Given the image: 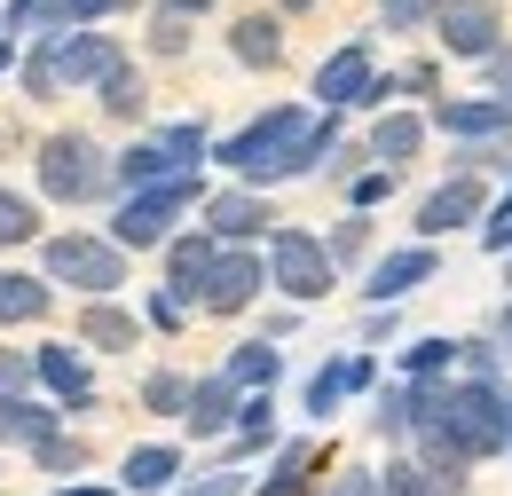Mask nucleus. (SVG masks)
Here are the masks:
<instances>
[{
    "instance_id": "obj_28",
    "label": "nucleus",
    "mask_w": 512,
    "mask_h": 496,
    "mask_svg": "<svg viewBox=\"0 0 512 496\" xmlns=\"http://www.w3.org/2000/svg\"><path fill=\"white\" fill-rule=\"evenodd\" d=\"M457 355H465L457 339H418V347H402V378H410V386H418V378H442Z\"/></svg>"
},
{
    "instance_id": "obj_47",
    "label": "nucleus",
    "mask_w": 512,
    "mask_h": 496,
    "mask_svg": "<svg viewBox=\"0 0 512 496\" xmlns=\"http://www.w3.org/2000/svg\"><path fill=\"white\" fill-rule=\"evenodd\" d=\"M0 71H8V48H0Z\"/></svg>"
},
{
    "instance_id": "obj_36",
    "label": "nucleus",
    "mask_w": 512,
    "mask_h": 496,
    "mask_svg": "<svg viewBox=\"0 0 512 496\" xmlns=\"http://www.w3.org/2000/svg\"><path fill=\"white\" fill-rule=\"evenodd\" d=\"M182 496H245V473H237V465H221V473H205V481H190Z\"/></svg>"
},
{
    "instance_id": "obj_33",
    "label": "nucleus",
    "mask_w": 512,
    "mask_h": 496,
    "mask_svg": "<svg viewBox=\"0 0 512 496\" xmlns=\"http://www.w3.org/2000/svg\"><path fill=\"white\" fill-rule=\"evenodd\" d=\"M32 229H40V213H32L16 189H0V245H24Z\"/></svg>"
},
{
    "instance_id": "obj_35",
    "label": "nucleus",
    "mask_w": 512,
    "mask_h": 496,
    "mask_svg": "<svg viewBox=\"0 0 512 496\" xmlns=\"http://www.w3.org/2000/svg\"><path fill=\"white\" fill-rule=\"evenodd\" d=\"M32 457H40V473H71V465H79L87 449H79V441H71V434H56V441H48V449H32Z\"/></svg>"
},
{
    "instance_id": "obj_42",
    "label": "nucleus",
    "mask_w": 512,
    "mask_h": 496,
    "mask_svg": "<svg viewBox=\"0 0 512 496\" xmlns=\"http://www.w3.org/2000/svg\"><path fill=\"white\" fill-rule=\"evenodd\" d=\"M386 189H394V174H363V182H355V213H363V205H379Z\"/></svg>"
},
{
    "instance_id": "obj_7",
    "label": "nucleus",
    "mask_w": 512,
    "mask_h": 496,
    "mask_svg": "<svg viewBox=\"0 0 512 496\" xmlns=\"http://www.w3.org/2000/svg\"><path fill=\"white\" fill-rule=\"evenodd\" d=\"M268 284L308 308V300L331 292V252H323L308 229H276V245H268Z\"/></svg>"
},
{
    "instance_id": "obj_38",
    "label": "nucleus",
    "mask_w": 512,
    "mask_h": 496,
    "mask_svg": "<svg viewBox=\"0 0 512 496\" xmlns=\"http://www.w3.org/2000/svg\"><path fill=\"white\" fill-rule=\"evenodd\" d=\"M24 378H40V371H32L24 355H8V347H0V394H24Z\"/></svg>"
},
{
    "instance_id": "obj_10",
    "label": "nucleus",
    "mask_w": 512,
    "mask_h": 496,
    "mask_svg": "<svg viewBox=\"0 0 512 496\" xmlns=\"http://www.w3.org/2000/svg\"><path fill=\"white\" fill-rule=\"evenodd\" d=\"M505 24H497V0H449L442 8V48L449 56H473V63H489L505 40H497Z\"/></svg>"
},
{
    "instance_id": "obj_27",
    "label": "nucleus",
    "mask_w": 512,
    "mask_h": 496,
    "mask_svg": "<svg viewBox=\"0 0 512 496\" xmlns=\"http://www.w3.org/2000/svg\"><path fill=\"white\" fill-rule=\"evenodd\" d=\"M229 48H237V63H253V71H268V63L284 56V40H276V16H245V24L229 32Z\"/></svg>"
},
{
    "instance_id": "obj_5",
    "label": "nucleus",
    "mask_w": 512,
    "mask_h": 496,
    "mask_svg": "<svg viewBox=\"0 0 512 496\" xmlns=\"http://www.w3.org/2000/svg\"><path fill=\"white\" fill-rule=\"evenodd\" d=\"M190 205H197V174L134 189L127 205H119V221H111V245H119V252H127V245H166V237H174V221H182Z\"/></svg>"
},
{
    "instance_id": "obj_3",
    "label": "nucleus",
    "mask_w": 512,
    "mask_h": 496,
    "mask_svg": "<svg viewBox=\"0 0 512 496\" xmlns=\"http://www.w3.org/2000/svg\"><path fill=\"white\" fill-rule=\"evenodd\" d=\"M111 182H119V174H111V158H103L87 134H48V142H40V189H48L56 205H95Z\"/></svg>"
},
{
    "instance_id": "obj_24",
    "label": "nucleus",
    "mask_w": 512,
    "mask_h": 496,
    "mask_svg": "<svg viewBox=\"0 0 512 496\" xmlns=\"http://www.w3.org/2000/svg\"><path fill=\"white\" fill-rule=\"evenodd\" d=\"M276 371H284V355H276V339H253V347H237V355H229V386H253V394H268V386H276Z\"/></svg>"
},
{
    "instance_id": "obj_43",
    "label": "nucleus",
    "mask_w": 512,
    "mask_h": 496,
    "mask_svg": "<svg viewBox=\"0 0 512 496\" xmlns=\"http://www.w3.org/2000/svg\"><path fill=\"white\" fill-rule=\"evenodd\" d=\"M331 496H379V473H339V489Z\"/></svg>"
},
{
    "instance_id": "obj_21",
    "label": "nucleus",
    "mask_w": 512,
    "mask_h": 496,
    "mask_svg": "<svg viewBox=\"0 0 512 496\" xmlns=\"http://www.w3.org/2000/svg\"><path fill=\"white\" fill-rule=\"evenodd\" d=\"M79 339H87V347H103V355H119V347L142 339V323H134L127 308H111V300H87V308H79Z\"/></svg>"
},
{
    "instance_id": "obj_6",
    "label": "nucleus",
    "mask_w": 512,
    "mask_h": 496,
    "mask_svg": "<svg viewBox=\"0 0 512 496\" xmlns=\"http://www.w3.org/2000/svg\"><path fill=\"white\" fill-rule=\"evenodd\" d=\"M48 284H79L87 300H111L127 284V252L111 237H48Z\"/></svg>"
},
{
    "instance_id": "obj_41",
    "label": "nucleus",
    "mask_w": 512,
    "mask_h": 496,
    "mask_svg": "<svg viewBox=\"0 0 512 496\" xmlns=\"http://www.w3.org/2000/svg\"><path fill=\"white\" fill-rule=\"evenodd\" d=\"M489 87H497V103H512V48L489 56Z\"/></svg>"
},
{
    "instance_id": "obj_31",
    "label": "nucleus",
    "mask_w": 512,
    "mask_h": 496,
    "mask_svg": "<svg viewBox=\"0 0 512 496\" xmlns=\"http://www.w3.org/2000/svg\"><path fill=\"white\" fill-rule=\"evenodd\" d=\"M190 378H174V371H150V386H142V402H150V410H182V418H190Z\"/></svg>"
},
{
    "instance_id": "obj_17",
    "label": "nucleus",
    "mask_w": 512,
    "mask_h": 496,
    "mask_svg": "<svg viewBox=\"0 0 512 496\" xmlns=\"http://www.w3.org/2000/svg\"><path fill=\"white\" fill-rule=\"evenodd\" d=\"M418 142H426V119L418 111H386L371 126V158H379V174H402L410 158H418Z\"/></svg>"
},
{
    "instance_id": "obj_46",
    "label": "nucleus",
    "mask_w": 512,
    "mask_h": 496,
    "mask_svg": "<svg viewBox=\"0 0 512 496\" xmlns=\"http://www.w3.org/2000/svg\"><path fill=\"white\" fill-rule=\"evenodd\" d=\"M284 8H316V0H284Z\"/></svg>"
},
{
    "instance_id": "obj_4",
    "label": "nucleus",
    "mask_w": 512,
    "mask_h": 496,
    "mask_svg": "<svg viewBox=\"0 0 512 496\" xmlns=\"http://www.w3.org/2000/svg\"><path fill=\"white\" fill-rule=\"evenodd\" d=\"M197 158H205V126L182 119V126H166V134H150V142H134L127 158H111V174L134 189H150V182H182V174H197Z\"/></svg>"
},
{
    "instance_id": "obj_48",
    "label": "nucleus",
    "mask_w": 512,
    "mask_h": 496,
    "mask_svg": "<svg viewBox=\"0 0 512 496\" xmlns=\"http://www.w3.org/2000/svg\"><path fill=\"white\" fill-rule=\"evenodd\" d=\"M505 449H512V441H505Z\"/></svg>"
},
{
    "instance_id": "obj_20",
    "label": "nucleus",
    "mask_w": 512,
    "mask_h": 496,
    "mask_svg": "<svg viewBox=\"0 0 512 496\" xmlns=\"http://www.w3.org/2000/svg\"><path fill=\"white\" fill-rule=\"evenodd\" d=\"M119 63H127V56H119L103 32H71V40H64V79H79V87H103Z\"/></svg>"
},
{
    "instance_id": "obj_30",
    "label": "nucleus",
    "mask_w": 512,
    "mask_h": 496,
    "mask_svg": "<svg viewBox=\"0 0 512 496\" xmlns=\"http://www.w3.org/2000/svg\"><path fill=\"white\" fill-rule=\"evenodd\" d=\"M449 0H379V16L394 24V32H418V24H442Z\"/></svg>"
},
{
    "instance_id": "obj_13",
    "label": "nucleus",
    "mask_w": 512,
    "mask_h": 496,
    "mask_svg": "<svg viewBox=\"0 0 512 496\" xmlns=\"http://www.w3.org/2000/svg\"><path fill=\"white\" fill-rule=\"evenodd\" d=\"M260 229H268V205H260L253 189H221V197L205 205V237H213V245H245Z\"/></svg>"
},
{
    "instance_id": "obj_32",
    "label": "nucleus",
    "mask_w": 512,
    "mask_h": 496,
    "mask_svg": "<svg viewBox=\"0 0 512 496\" xmlns=\"http://www.w3.org/2000/svg\"><path fill=\"white\" fill-rule=\"evenodd\" d=\"M103 111H119V119L142 111V79H134V63H119V71L103 79Z\"/></svg>"
},
{
    "instance_id": "obj_29",
    "label": "nucleus",
    "mask_w": 512,
    "mask_h": 496,
    "mask_svg": "<svg viewBox=\"0 0 512 496\" xmlns=\"http://www.w3.org/2000/svg\"><path fill=\"white\" fill-rule=\"evenodd\" d=\"M253 496H308V449L292 441V449L276 457V473H268V481H260Z\"/></svg>"
},
{
    "instance_id": "obj_25",
    "label": "nucleus",
    "mask_w": 512,
    "mask_h": 496,
    "mask_svg": "<svg viewBox=\"0 0 512 496\" xmlns=\"http://www.w3.org/2000/svg\"><path fill=\"white\" fill-rule=\"evenodd\" d=\"M64 40L71 32H40L32 56H24V95H56L64 87Z\"/></svg>"
},
{
    "instance_id": "obj_40",
    "label": "nucleus",
    "mask_w": 512,
    "mask_h": 496,
    "mask_svg": "<svg viewBox=\"0 0 512 496\" xmlns=\"http://www.w3.org/2000/svg\"><path fill=\"white\" fill-rule=\"evenodd\" d=\"M323 252H331V260H355V252H363V221H339V237H331Z\"/></svg>"
},
{
    "instance_id": "obj_2",
    "label": "nucleus",
    "mask_w": 512,
    "mask_h": 496,
    "mask_svg": "<svg viewBox=\"0 0 512 496\" xmlns=\"http://www.w3.org/2000/svg\"><path fill=\"white\" fill-rule=\"evenodd\" d=\"M442 434L465 449V465H473V457H497L512 441V394L497 378H457L449 402H442Z\"/></svg>"
},
{
    "instance_id": "obj_44",
    "label": "nucleus",
    "mask_w": 512,
    "mask_h": 496,
    "mask_svg": "<svg viewBox=\"0 0 512 496\" xmlns=\"http://www.w3.org/2000/svg\"><path fill=\"white\" fill-rule=\"evenodd\" d=\"M56 496H111V489H79V481H64V489H56Z\"/></svg>"
},
{
    "instance_id": "obj_8",
    "label": "nucleus",
    "mask_w": 512,
    "mask_h": 496,
    "mask_svg": "<svg viewBox=\"0 0 512 496\" xmlns=\"http://www.w3.org/2000/svg\"><path fill=\"white\" fill-rule=\"evenodd\" d=\"M394 95V79H379L371 71V48L355 40V48H339V56L316 71V103L323 111H347V103H386Z\"/></svg>"
},
{
    "instance_id": "obj_23",
    "label": "nucleus",
    "mask_w": 512,
    "mask_h": 496,
    "mask_svg": "<svg viewBox=\"0 0 512 496\" xmlns=\"http://www.w3.org/2000/svg\"><path fill=\"white\" fill-rule=\"evenodd\" d=\"M174 473H182V449H174V441H150V449H134V457H127V489L134 496L174 489Z\"/></svg>"
},
{
    "instance_id": "obj_26",
    "label": "nucleus",
    "mask_w": 512,
    "mask_h": 496,
    "mask_svg": "<svg viewBox=\"0 0 512 496\" xmlns=\"http://www.w3.org/2000/svg\"><path fill=\"white\" fill-rule=\"evenodd\" d=\"M40 315H48V284L0 268V323H40Z\"/></svg>"
},
{
    "instance_id": "obj_19",
    "label": "nucleus",
    "mask_w": 512,
    "mask_h": 496,
    "mask_svg": "<svg viewBox=\"0 0 512 496\" xmlns=\"http://www.w3.org/2000/svg\"><path fill=\"white\" fill-rule=\"evenodd\" d=\"M64 426V410H40V402H24V394H0V441H24V449H48Z\"/></svg>"
},
{
    "instance_id": "obj_9",
    "label": "nucleus",
    "mask_w": 512,
    "mask_h": 496,
    "mask_svg": "<svg viewBox=\"0 0 512 496\" xmlns=\"http://www.w3.org/2000/svg\"><path fill=\"white\" fill-rule=\"evenodd\" d=\"M260 284H268V260H253L245 245H221V260H213V276H205V300H197V308L245 315L260 300Z\"/></svg>"
},
{
    "instance_id": "obj_1",
    "label": "nucleus",
    "mask_w": 512,
    "mask_h": 496,
    "mask_svg": "<svg viewBox=\"0 0 512 496\" xmlns=\"http://www.w3.org/2000/svg\"><path fill=\"white\" fill-rule=\"evenodd\" d=\"M331 142H339V119H308L300 103H276V111H260L253 126H237L213 158H221L237 182H292V174L316 166Z\"/></svg>"
},
{
    "instance_id": "obj_16",
    "label": "nucleus",
    "mask_w": 512,
    "mask_h": 496,
    "mask_svg": "<svg viewBox=\"0 0 512 496\" xmlns=\"http://www.w3.org/2000/svg\"><path fill=\"white\" fill-rule=\"evenodd\" d=\"M434 126L442 134H457V142H497V134H512V103H442L434 111Z\"/></svg>"
},
{
    "instance_id": "obj_34",
    "label": "nucleus",
    "mask_w": 512,
    "mask_h": 496,
    "mask_svg": "<svg viewBox=\"0 0 512 496\" xmlns=\"http://www.w3.org/2000/svg\"><path fill=\"white\" fill-rule=\"evenodd\" d=\"M379 496H442V489H434V473H426V465H386V473H379Z\"/></svg>"
},
{
    "instance_id": "obj_18",
    "label": "nucleus",
    "mask_w": 512,
    "mask_h": 496,
    "mask_svg": "<svg viewBox=\"0 0 512 496\" xmlns=\"http://www.w3.org/2000/svg\"><path fill=\"white\" fill-rule=\"evenodd\" d=\"M371 386V355H347V363H323L308 378V418H331L339 410V394H363Z\"/></svg>"
},
{
    "instance_id": "obj_11",
    "label": "nucleus",
    "mask_w": 512,
    "mask_h": 496,
    "mask_svg": "<svg viewBox=\"0 0 512 496\" xmlns=\"http://www.w3.org/2000/svg\"><path fill=\"white\" fill-rule=\"evenodd\" d=\"M465 221H481V182H473V174L442 182L434 197H426V205H418V245H434V237L465 229Z\"/></svg>"
},
{
    "instance_id": "obj_15",
    "label": "nucleus",
    "mask_w": 512,
    "mask_h": 496,
    "mask_svg": "<svg viewBox=\"0 0 512 496\" xmlns=\"http://www.w3.org/2000/svg\"><path fill=\"white\" fill-rule=\"evenodd\" d=\"M32 371H40V386H48L64 410H95V378H87V363H79L71 347H40Z\"/></svg>"
},
{
    "instance_id": "obj_37",
    "label": "nucleus",
    "mask_w": 512,
    "mask_h": 496,
    "mask_svg": "<svg viewBox=\"0 0 512 496\" xmlns=\"http://www.w3.org/2000/svg\"><path fill=\"white\" fill-rule=\"evenodd\" d=\"M481 245H489V252H512V189H505V205L481 221Z\"/></svg>"
},
{
    "instance_id": "obj_45",
    "label": "nucleus",
    "mask_w": 512,
    "mask_h": 496,
    "mask_svg": "<svg viewBox=\"0 0 512 496\" xmlns=\"http://www.w3.org/2000/svg\"><path fill=\"white\" fill-rule=\"evenodd\" d=\"M497 339H505V347H512V308H505V323H497Z\"/></svg>"
},
{
    "instance_id": "obj_14",
    "label": "nucleus",
    "mask_w": 512,
    "mask_h": 496,
    "mask_svg": "<svg viewBox=\"0 0 512 496\" xmlns=\"http://www.w3.org/2000/svg\"><path fill=\"white\" fill-rule=\"evenodd\" d=\"M434 268H442V260H434V245H410V252H386L379 268H371V284H363V292H371V300H410V292H418V284H426V276H434Z\"/></svg>"
},
{
    "instance_id": "obj_22",
    "label": "nucleus",
    "mask_w": 512,
    "mask_h": 496,
    "mask_svg": "<svg viewBox=\"0 0 512 496\" xmlns=\"http://www.w3.org/2000/svg\"><path fill=\"white\" fill-rule=\"evenodd\" d=\"M229 426H237V386H229V378H205V386H197L190 394V434H229Z\"/></svg>"
},
{
    "instance_id": "obj_12",
    "label": "nucleus",
    "mask_w": 512,
    "mask_h": 496,
    "mask_svg": "<svg viewBox=\"0 0 512 496\" xmlns=\"http://www.w3.org/2000/svg\"><path fill=\"white\" fill-rule=\"evenodd\" d=\"M213 260H221V245H213L205 229H190V237H174V245H166V292H174L182 308H190V300H205Z\"/></svg>"
},
{
    "instance_id": "obj_39",
    "label": "nucleus",
    "mask_w": 512,
    "mask_h": 496,
    "mask_svg": "<svg viewBox=\"0 0 512 496\" xmlns=\"http://www.w3.org/2000/svg\"><path fill=\"white\" fill-rule=\"evenodd\" d=\"M150 323H158V331H182V300H174V292H150Z\"/></svg>"
}]
</instances>
